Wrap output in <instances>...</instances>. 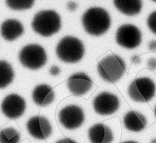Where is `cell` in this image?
Wrapping results in <instances>:
<instances>
[{"label": "cell", "mask_w": 156, "mask_h": 143, "mask_svg": "<svg viewBox=\"0 0 156 143\" xmlns=\"http://www.w3.org/2000/svg\"><path fill=\"white\" fill-rule=\"evenodd\" d=\"M154 115H155V117H156V105H155V107H154Z\"/></svg>", "instance_id": "cell-30"}, {"label": "cell", "mask_w": 156, "mask_h": 143, "mask_svg": "<svg viewBox=\"0 0 156 143\" xmlns=\"http://www.w3.org/2000/svg\"><path fill=\"white\" fill-rule=\"evenodd\" d=\"M147 25L153 34L156 35V11L150 13L147 19Z\"/></svg>", "instance_id": "cell-21"}, {"label": "cell", "mask_w": 156, "mask_h": 143, "mask_svg": "<svg viewBox=\"0 0 156 143\" xmlns=\"http://www.w3.org/2000/svg\"><path fill=\"white\" fill-rule=\"evenodd\" d=\"M31 28L41 36L50 37L61 29V16L55 10L39 11L33 18Z\"/></svg>", "instance_id": "cell-2"}, {"label": "cell", "mask_w": 156, "mask_h": 143, "mask_svg": "<svg viewBox=\"0 0 156 143\" xmlns=\"http://www.w3.org/2000/svg\"><path fill=\"white\" fill-rule=\"evenodd\" d=\"M156 85L149 77H139L133 80L128 88L130 99L136 102H148L154 98Z\"/></svg>", "instance_id": "cell-6"}, {"label": "cell", "mask_w": 156, "mask_h": 143, "mask_svg": "<svg viewBox=\"0 0 156 143\" xmlns=\"http://www.w3.org/2000/svg\"><path fill=\"white\" fill-rule=\"evenodd\" d=\"M84 45L78 38L71 36H64L56 46V55L61 61L66 63H76L83 58Z\"/></svg>", "instance_id": "cell-3"}, {"label": "cell", "mask_w": 156, "mask_h": 143, "mask_svg": "<svg viewBox=\"0 0 156 143\" xmlns=\"http://www.w3.org/2000/svg\"><path fill=\"white\" fill-rule=\"evenodd\" d=\"M77 4H76V2H73V1H70V2H68V3H67V9L69 10V11H75V10L77 9Z\"/></svg>", "instance_id": "cell-24"}, {"label": "cell", "mask_w": 156, "mask_h": 143, "mask_svg": "<svg viewBox=\"0 0 156 143\" xmlns=\"http://www.w3.org/2000/svg\"><path fill=\"white\" fill-rule=\"evenodd\" d=\"M147 67H148L151 71H155L156 70V58H154V57H151V58H148V60L147 61Z\"/></svg>", "instance_id": "cell-22"}, {"label": "cell", "mask_w": 156, "mask_h": 143, "mask_svg": "<svg viewBox=\"0 0 156 143\" xmlns=\"http://www.w3.org/2000/svg\"><path fill=\"white\" fill-rule=\"evenodd\" d=\"M55 143H77L76 141L70 138H64L57 141Z\"/></svg>", "instance_id": "cell-26"}, {"label": "cell", "mask_w": 156, "mask_h": 143, "mask_svg": "<svg viewBox=\"0 0 156 143\" xmlns=\"http://www.w3.org/2000/svg\"><path fill=\"white\" fill-rule=\"evenodd\" d=\"M119 99L113 93L102 92L94 99V111L100 115H109L115 113L119 108Z\"/></svg>", "instance_id": "cell-9"}, {"label": "cell", "mask_w": 156, "mask_h": 143, "mask_svg": "<svg viewBox=\"0 0 156 143\" xmlns=\"http://www.w3.org/2000/svg\"><path fill=\"white\" fill-rule=\"evenodd\" d=\"M67 86L73 96H81L87 94L92 88L93 81L86 73H76L68 78Z\"/></svg>", "instance_id": "cell-12"}, {"label": "cell", "mask_w": 156, "mask_h": 143, "mask_svg": "<svg viewBox=\"0 0 156 143\" xmlns=\"http://www.w3.org/2000/svg\"><path fill=\"white\" fill-rule=\"evenodd\" d=\"M88 137L91 143H112L113 133L109 126L103 123H97L88 130Z\"/></svg>", "instance_id": "cell-14"}, {"label": "cell", "mask_w": 156, "mask_h": 143, "mask_svg": "<svg viewBox=\"0 0 156 143\" xmlns=\"http://www.w3.org/2000/svg\"><path fill=\"white\" fill-rule=\"evenodd\" d=\"M49 73L51 76H57L60 74L61 73V69H60L58 66H53L51 67L50 70H49Z\"/></svg>", "instance_id": "cell-23"}, {"label": "cell", "mask_w": 156, "mask_h": 143, "mask_svg": "<svg viewBox=\"0 0 156 143\" xmlns=\"http://www.w3.org/2000/svg\"><path fill=\"white\" fill-rule=\"evenodd\" d=\"M58 120L61 126L69 130L78 129L85 121V114L81 107L68 105L58 113Z\"/></svg>", "instance_id": "cell-8"}, {"label": "cell", "mask_w": 156, "mask_h": 143, "mask_svg": "<svg viewBox=\"0 0 156 143\" xmlns=\"http://www.w3.org/2000/svg\"><path fill=\"white\" fill-rule=\"evenodd\" d=\"M148 48L151 51H156V40H151L149 42Z\"/></svg>", "instance_id": "cell-27"}, {"label": "cell", "mask_w": 156, "mask_h": 143, "mask_svg": "<svg viewBox=\"0 0 156 143\" xmlns=\"http://www.w3.org/2000/svg\"><path fill=\"white\" fill-rule=\"evenodd\" d=\"M25 32L23 25L20 21L9 19L4 21L0 26L1 36L8 42H12L22 36Z\"/></svg>", "instance_id": "cell-13"}, {"label": "cell", "mask_w": 156, "mask_h": 143, "mask_svg": "<svg viewBox=\"0 0 156 143\" xmlns=\"http://www.w3.org/2000/svg\"><path fill=\"white\" fill-rule=\"evenodd\" d=\"M131 61L133 64L139 65V64H140L141 62H142V59H141V57L139 56V55H135L131 58Z\"/></svg>", "instance_id": "cell-25"}, {"label": "cell", "mask_w": 156, "mask_h": 143, "mask_svg": "<svg viewBox=\"0 0 156 143\" xmlns=\"http://www.w3.org/2000/svg\"><path fill=\"white\" fill-rule=\"evenodd\" d=\"M151 1H153L154 2H156V0H151Z\"/></svg>", "instance_id": "cell-31"}, {"label": "cell", "mask_w": 156, "mask_h": 143, "mask_svg": "<svg viewBox=\"0 0 156 143\" xmlns=\"http://www.w3.org/2000/svg\"><path fill=\"white\" fill-rule=\"evenodd\" d=\"M26 102L21 96L18 94H10L2 100L1 110L5 116L11 119H19L25 113Z\"/></svg>", "instance_id": "cell-10"}, {"label": "cell", "mask_w": 156, "mask_h": 143, "mask_svg": "<svg viewBox=\"0 0 156 143\" xmlns=\"http://www.w3.org/2000/svg\"><path fill=\"white\" fill-rule=\"evenodd\" d=\"M14 76L11 64L5 60H0V88H5L9 85L14 79Z\"/></svg>", "instance_id": "cell-18"}, {"label": "cell", "mask_w": 156, "mask_h": 143, "mask_svg": "<svg viewBox=\"0 0 156 143\" xmlns=\"http://www.w3.org/2000/svg\"><path fill=\"white\" fill-rule=\"evenodd\" d=\"M19 59L24 67L31 70H37L46 64L48 55L42 46L32 43L26 45L21 49Z\"/></svg>", "instance_id": "cell-5"}, {"label": "cell", "mask_w": 156, "mask_h": 143, "mask_svg": "<svg viewBox=\"0 0 156 143\" xmlns=\"http://www.w3.org/2000/svg\"><path fill=\"white\" fill-rule=\"evenodd\" d=\"M20 133L12 127L0 130V143H19Z\"/></svg>", "instance_id": "cell-19"}, {"label": "cell", "mask_w": 156, "mask_h": 143, "mask_svg": "<svg viewBox=\"0 0 156 143\" xmlns=\"http://www.w3.org/2000/svg\"><path fill=\"white\" fill-rule=\"evenodd\" d=\"M55 99V90L51 85L47 84L37 85L32 92L33 102L38 106H48L54 102Z\"/></svg>", "instance_id": "cell-15"}, {"label": "cell", "mask_w": 156, "mask_h": 143, "mask_svg": "<svg viewBox=\"0 0 156 143\" xmlns=\"http://www.w3.org/2000/svg\"><path fill=\"white\" fill-rule=\"evenodd\" d=\"M26 129L28 133L38 140H44L52 134V126L46 117L35 115L28 120Z\"/></svg>", "instance_id": "cell-11"}, {"label": "cell", "mask_w": 156, "mask_h": 143, "mask_svg": "<svg viewBox=\"0 0 156 143\" xmlns=\"http://www.w3.org/2000/svg\"><path fill=\"white\" fill-rule=\"evenodd\" d=\"M123 124L127 130L133 132H139L146 127L147 119L141 112L131 110L124 115Z\"/></svg>", "instance_id": "cell-16"}, {"label": "cell", "mask_w": 156, "mask_h": 143, "mask_svg": "<svg viewBox=\"0 0 156 143\" xmlns=\"http://www.w3.org/2000/svg\"><path fill=\"white\" fill-rule=\"evenodd\" d=\"M142 32L133 24H123L119 26L115 33V42L121 47L133 49L139 47L142 43Z\"/></svg>", "instance_id": "cell-7"}, {"label": "cell", "mask_w": 156, "mask_h": 143, "mask_svg": "<svg viewBox=\"0 0 156 143\" xmlns=\"http://www.w3.org/2000/svg\"><path fill=\"white\" fill-rule=\"evenodd\" d=\"M122 143H138V142L135 141H123V142Z\"/></svg>", "instance_id": "cell-28"}, {"label": "cell", "mask_w": 156, "mask_h": 143, "mask_svg": "<svg viewBox=\"0 0 156 143\" xmlns=\"http://www.w3.org/2000/svg\"><path fill=\"white\" fill-rule=\"evenodd\" d=\"M97 71L103 80L109 83H115L125 74L126 66L122 57L112 54L104 57L98 63Z\"/></svg>", "instance_id": "cell-4"}, {"label": "cell", "mask_w": 156, "mask_h": 143, "mask_svg": "<svg viewBox=\"0 0 156 143\" xmlns=\"http://www.w3.org/2000/svg\"><path fill=\"white\" fill-rule=\"evenodd\" d=\"M34 0H5V4L10 9L23 11L32 8Z\"/></svg>", "instance_id": "cell-20"}, {"label": "cell", "mask_w": 156, "mask_h": 143, "mask_svg": "<svg viewBox=\"0 0 156 143\" xmlns=\"http://www.w3.org/2000/svg\"><path fill=\"white\" fill-rule=\"evenodd\" d=\"M116 9L123 15L134 16L142 11V0H113Z\"/></svg>", "instance_id": "cell-17"}, {"label": "cell", "mask_w": 156, "mask_h": 143, "mask_svg": "<svg viewBox=\"0 0 156 143\" xmlns=\"http://www.w3.org/2000/svg\"><path fill=\"white\" fill-rule=\"evenodd\" d=\"M82 25L88 34L100 36L106 33L111 25L109 13L101 7H91L82 16Z\"/></svg>", "instance_id": "cell-1"}, {"label": "cell", "mask_w": 156, "mask_h": 143, "mask_svg": "<svg viewBox=\"0 0 156 143\" xmlns=\"http://www.w3.org/2000/svg\"><path fill=\"white\" fill-rule=\"evenodd\" d=\"M150 143H156V138H152V139L151 140V141H150Z\"/></svg>", "instance_id": "cell-29"}]
</instances>
